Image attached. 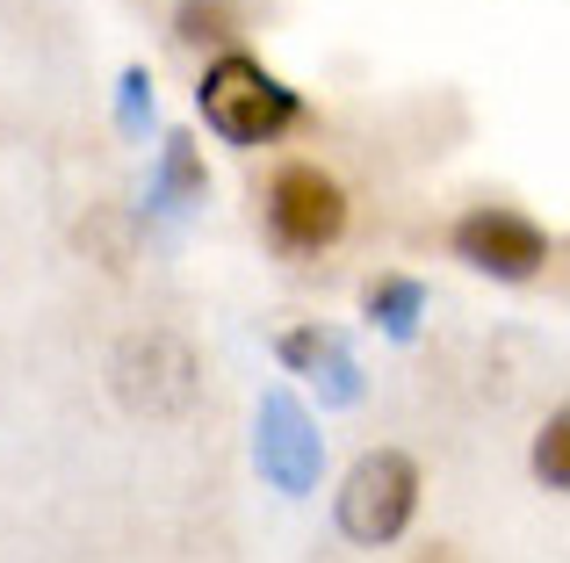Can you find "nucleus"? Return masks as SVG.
I'll return each mask as SVG.
<instances>
[{"label":"nucleus","mask_w":570,"mask_h":563,"mask_svg":"<svg viewBox=\"0 0 570 563\" xmlns=\"http://www.w3.org/2000/svg\"><path fill=\"white\" fill-rule=\"evenodd\" d=\"M109 391L124 412L138 419H181L203 391V354L188 347L167 325H145V333H124L109 354Z\"/></svg>","instance_id":"obj_1"},{"label":"nucleus","mask_w":570,"mask_h":563,"mask_svg":"<svg viewBox=\"0 0 570 563\" xmlns=\"http://www.w3.org/2000/svg\"><path fill=\"white\" fill-rule=\"evenodd\" d=\"M195 109H203V124L217 130L224 145H267L304 116V101H296L261 58L224 51L217 66L203 72V87H195Z\"/></svg>","instance_id":"obj_2"},{"label":"nucleus","mask_w":570,"mask_h":563,"mask_svg":"<svg viewBox=\"0 0 570 563\" xmlns=\"http://www.w3.org/2000/svg\"><path fill=\"white\" fill-rule=\"evenodd\" d=\"M412 513H419V470H412V455H397V448H368L362 463L347 470L340 498H333L340 535L362 542V550L397 542L404 527H412Z\"/></svg>","instance_id":"obj_3"},{"label":"nucleus","mask_w":570,"mask_h":563,"mask_svg":"<svg viewBox=\"0 0 570 563\" xmlns=\"http://www.w3.org/2000/svg\"><path fill=\"white\" fill-rule=\"evenodd\" d=\"M253 463H261V477L275 484L282 498L318 492L325 434H318V419L304 412V397H296V391H267L261 397V419H253Z\"/></svg>","instance_id":"obj_4"},{"label":"nucleus","mask_w":570,"mask_h":563,"mask_svg":"<svg viewBox=\"0 0 570 563\" xmlns=\"http://www.w3.org/2000/svg\"><path fill=\"white\" fill-rule=\"evenodd\" d=\"M267 231H275V246H289V254H318V246H333L340 231H347V188L333 181V174L318 167H282L275 188H267Z\"/></svg>","instance_id":"obj_5"},{"label":"nucleus","mask_w":570,"mask_h":563,"mask_svg":"<svg viewBox=\"0 0 570 563\" xmlns=\"http://www.w3.org/2000/svg\"><path fill=\"white\" fill-rule=\"evenodd\" d=\"M455 254L470 260L476 275H499V282H534L549 260L542 225H528L520 210H470L455 225Z\"/></svg>","instance_id":"obj_6"},{"label":"nucleus","mask_w":570,"mask_h":563,"mask_svg":"<svg viewBox=\"0 0 570 563\" xmlns=\"http://www.w3.org/2000/svg\"><path fill=\"white\" fill-rule=\"evenodd\" d=\"M275 354H282L289 376L318 383V405H362L368 383H362V362H354L347 333H333V325H296V333L275 339Z\"/></svg>","instance_id":"obj_7"},{"label":"nucleus","mask_w":570,"mask_h":563,"mask_svg":"<svg viewBox=\"0 0 570 563\" xmlns=\"http://www.w3.org/2000/svg\"><path fill=\"white\" fill-rule=\"evenodd\" d=\"M203 196H209V174H203L195 138H188V130L159 138V174H153V203H145V210H153V217H188Z\"/></svg>","instance_id":"obj_8"},{"label":"nucleus","mask_w":570,"mask_h":563,"mask_svg":"<svg viewBox=\"0 0 570 563\" xmlns=\"http://www.w3.org/2000/svg\"><path fill=\"white\" fill-rule=\"evenodd\" d=\"M362 304H368V318H376L383 333L397 339V347H404V339H419V318H426V289H419L412 275H383V282H368Z\"/></svg>","instance_id":"obj_9"},{"label":"nucleus","mask_w":570,"mask_h":563,"mask_svg":"<svg viewBox=\"0 0 570 563\" xmlns=\"http://www.w3.org/2000/svg\"><path fill=\"white\" fill-rule=\"evenodd\" d=\"M174 29H181L188 43H232L238 37V0H181Z\"/></svg>","instance_id":"obj_10"},{"label":"nucleus","mask_w":570,"mask_h":563,"mask_svg":"<svg viewBox=\"0 0 570 563\" xmlns=\"http://www.w3.org/2000/svg\"><path fill=\"white\" fill-rule=\"evenodd\" d=\"M534 477L542 492H570V412H549V426L534 434Z\"/></svg>","instance_id":"obj_11"},{"label":"nucleus","mask_w":570,"mask_h":563,"mask_svg":"<svg viewBox=\"0 0 570 563\" xmlns=\"http://www.w3.org/2000/svg\"><path fill=\"white\" fill-rule=\"evenodd\" d=\"M153 116H159L153 72H145V66H124V80H116V130H124V138H145V130H153Z\"/></svg>","instance_id":"obj_12"}]
</instances>
